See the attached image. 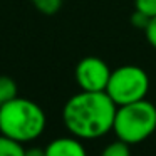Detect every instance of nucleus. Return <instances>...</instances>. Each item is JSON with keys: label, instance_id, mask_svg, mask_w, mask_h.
Instances as JSON below:
<instances>
[{"label": "nucleus", "instance_id": "7ed1b4c3", "mask_svg": "<svg viewBox=\"0 0 156 156\" xmlns=\"http://www.w3.org/2000/svg\"><path fill=\"white\" fill-rule=\"evenodd\" d=\"M156 131V106L148 99L118 106L112 133L128 144H139Z\"/></svg>", "mask_w": 156, "mask_h": 156}, {"label": "nucleus", "instance_id": "39448f33", "mask_svg": "<svg viewBox=\"0 0 156 156\" xmlns=\"http://www.w3.org/2000/svg\"><path fill=\"white\" fill-rule=\"evenodd\" d=\"M74 77L81 91H106L111 77V69L102 59L89 55L77 62Z\"/></svg>", "mask_w": 156, "mask_h": 156}, {"label": "nucleus", "instance_id": "4468645a", "mask_svg": "<svg viewBox=\"0 0 156 156\" xmlns=\"http://www.w3.org/2000/svg\"><path fill=\"white\" fill-rule=\"evenodd\" d=\"M24 156H45V148H41V146H32V148H25Z\"/></svg>", "mask_w": 156, "mask_h": 156}, {"label": "nucleus", "instance_id": "f8f14e48", "mask_svg": "<svg viewBox=\"0 0 156 156\" xmlns=\"http://www.w3.org/2000/svg\"><path fill=\"white\" fill-rule=\"evenodd\" d=\"M144 37L146 41H148V44L151 45L153 49H156V17H151L148 22V25H146L144 30Z\"/></svg>", "mask_w": 156, "mask_h": 156}, {"label": "nucleus", "instance_id": "9b49d317", "mask_svg": "<svg viewBox=\"0 0 156 156\" xmlns=\"http://www.w3.org/2000/svg\"><path fill=\"white\" fill-rule=\"evenodd\" d=\"M134 10L144 14L146 17H156V0H134Z\"/></svg>", "mask_w": 156, "mask_h": 156}, {"label": "nucleus", "instance_id": "0eeeda50", "mask_svg": "<svg viewBox=\"0 0 156 156\" xmlns=\"http://www.w3.org/2000/svg\"><path fill=\"white\" fill-rule=\"evenodd\" d=\"M24 143H19L5 134H0V156H24Z\"/></svg>", "mask_w": 156, "mask_h": 156}, {"label": "nucleus", "instance_id": "f257e3e1", "mask_svg": "<svg viewBox=\"0 0 156 156\" xmlns=\"http://www.w3.org/2000/svg\"><path fill=\"white\" fill-rule=\"evenodd\" d=\"M118 106L106 91H79L62 108V121L71 136L87 141L112 131Z\"/></svg>", "mask_w": 156, "mask_h": 156}, {"label": "nucleus", "instance_id": "9d476101", "mask_svg": "<svg viewBox=\"0 0 156 156\" xmlns=\"http://www.w3.org/2000/svg\"><path fill=\"white\" fill-rule=\"evenodd\" d=\"M30 2L41 14L45 15L57 14L62 7V0H30Z\"/></svg>", "mask_w": 156, "mask_h": 156}, {"label": "nucleus", "instance_id": "423d86ee", "mask_svg": "<svg viewBox=\"0 0 156 156\" xmlns=\"http://www.w3.org/2000/svg\"><path fill=\"white\" fill-rule=\"evenodd\" d=\"M45 156H87L81 139L74 136L55 138L45 146Z\"/></svg>", "mask_w": 156, "mask_h": 156}, {"label": "nucleus", "instance_id": "6e6552de", "mask_svg": "<svg viewBox=\"0 0 156 156\" xmlns=\"http://www.w3.org/2000/svg\"><path fill=\"white\" fill-rule=\"evenodd\" d=\"M19 96V89L17 84L12 77L9 76H0V104L10 101V99Z\"/></svg>", "mask_w": 156, "mask_h": 156}, {"label": "nucleus", "instance_id": "ddd939ff", "mask_svg": "<svg viewBox=\"0 0 156 156\" xmlns=\"http://www.w3.org/2000/svg\"><path fill=\"white\" fill-rule=\"evenodd\" d=\"M148 22H149V17H146L144 14H141V12H138V10H134V14L131 15V25L136 29H139V30H144Z\"/></svg>", "mask_w": 156, "mask_h": 156}, {"label": "nucleus", "instance_id": "20e7f679", "mask_svg": "<svg viewBox=\"0 0 156 156\" xmlns=\"http://www.w3.org/2000/svg\"><path fill=\"white\" fill-rule=\"evenodd\" d=\"M149 91V76L139 66H121L111 71V77L106 86L108 96L116 106H124L146 99Z\"/></svg>", "mask_w": 156, "mask_h": 156}, {"label": "nucleus", "instance_id": "f03ea898", "mask_svg": "<svg viewBox=\"0 0 156 156\" xmlns=\"http://www.w3.org/2000/svg\"><path fill=\"white\" fill-rule=\"evenodd\" d=\"M45 126L44 109L32 99L17 96L0 104V134L19 143H30L45 131Z\"/></svg>", "mask_w": 156, "mask_h": 156}, {"label": "nucleus", "instance_id": "1a4fd4ad", "mask_svg": "<svg viewBox=\"0 0 156 156\" xmlns=\"http://www.w3.org/2000/svg\"><path fill=\"white\" fill-rule=\"evenodd\" d=\"M128 143L116 139V141L109 143L108 146H104V149L101 151V156H131V149H129Z\"/></svg>", "mask_w": 156, "mask_h": 156}]
</instances>
